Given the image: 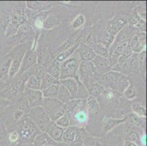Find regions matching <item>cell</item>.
<instances>
[{"label": "cell", "mask_w": 147, "mask_h": 146, "mask_svg": "<svg viewBox=\"0 0 147 146\" xmlns=\"http://www.w3.org/2000/svg\"><path fill=\"white\" fill-rule=\"evenodd\" d=\"M100 84L104 88H114L119 92H124L129 85V81L125 75L121 72L110 71L100 77Z\"/></svg>", "instance_id": "cell-1"}, {"label": "cell", "mask_w": 147, "mask_h": 146, "mask_svg": "<svg viewBox=\"0 0 147 146\" xmlns=\"http://www.w3.org/2000/svg\"><path fill=\"white\" fill-rule=\"evenodd\" d=\"M18 132L21 138L20 141L23 142L21 144H33L36 137L42 133L28 116H24L20 120Z\"/></svg>", "instance_id": "cell-2"}, {"label": "cell", "mask_w": 147, "mask_h": 146, "mask_svg": "<svg viewBox=\"0 0 147 146\" xmlns=\"http://www.w3.org/2000/svg\"><path fill=\"white\" fill-rule=\"evenodd\" d=\"M81 62L76 51L69 59L60 63L59 80L67 78H76L78 76L79 65Z\"/></svg>", "instance_id": "cell-3"}, {"label": "cell", "mask_w": 147, "mask_h": 146, "mask_svg": "<svg viewBox=\"0 0 147 146\" xmlns=\"http://www.w3.org/2000/svg\"><path fill=\"white\" fill-rule=\"evenodd\" d=\"M42 107L46 111L52 121H56L59 118L63 116L66 110L65 104L59 101L57 98L43 99Z\"/></svg>", "instance_id": "cell-4"}, {"label": "cell", "mask_w": 147, "mask_h": 146, "mask_svg": "<svg viewBox=\"0 0 147 146\" xmlns=\"http://www.w3.org/2000/svg\"><path fill=\"white\" fill-rule=\"evenodd\" d=\"M27 116L32 120L41 132H45V128L51 121L47 112L42 106L30 108L28 112Z\"/></svg>", "instance_id": "cell-5"}, {"label": "cell", "mask_w": 147, "mask_h": 146, "mask_svg": "<svg viewBox=\"0 0 147 146\" xmlns=\"http://www.w3.org/2000/svg\"><path fill=\"white\" fill-rule=\"evenodd\" d=\"M97 73L92 61H81L78 71V78L82 83L95 82L93 80Z\"/></svg>", "instance_id": "cell-6"}, {"label": "cell", "mask_w": 147, "mask_h": 146, "mask_svg": "<svg viewBox=\"0 0 147 146\" xmlns=\"http://www.w3.org/2000/svg\"><path fill=\"white\" fill-rule=\"evenodd\" d=\"M128 24V18L122 15H117L107 23L105 30L113 36L117 35L123 28Z\"/></svg>", "instance_id": "cell-7"}, {"label": "cell", "mask_w": 147, "mask_h": 146, "mask_svg": "<svg viewBox=\"0 0 147 146\" xmlns=\"http://www.w3.org/2000/svg\"><path fill=\"white\" fill-rule=\"evenodd\" d=\"M81 129L71 126L65 129L62 135V142L71 145L82 143L83 135H81V132H80Z\"/></svg>", "instance_id": "cell-8"}, {"label": "cell", "mask_w": 147, "mask_h": 146, "mask_svg": "<svg viewBox=\"0 0 147 146\" xmlns=\"http://www.w3.org/2000/svg\"><path fill=\"white\" fill-rule=\"evenodd\" d=\"M36 64H37V53H36L35 45H33L32 48H31L30 50H28L23 56L21 67H20L17 75L19 76L24 74L31 67L34 66Z\"/></svg>", "instance_id": "cell-9"}, {"label": "cell", "mask_w": 147, "mask_h": 146, "mask_svg": "<svg viewBox=\"0 0 147 146\" xmlns=\"http://www.w3.org/2000/svg\"><path fill=\"white\" fill-rule=\"evenodd\" d=\"M134 32H136V29L127 24L119 33H117V35L115 36L114 41H113V44L110 48H115L117 45L122 43L129 44L133 36L136 34H134Z\"/></svg>", "instance_id": "cell-10"}, {"label": "cell", "mask_w": 147, "mask_h": 146, "mask_svg": "<svg viewBox=\"0 0 147 146\" xmlns=\"http://www.w3.org/2000/svg\"><path fill=\"white\" fill-rule=\"evenodd\" d=\"M129 45L130 47L131 50H133V53H141L144 50H145L146 48V32L141 31L138 32L130 42H129Z\"/></svg>", "instance_id": "cell-11"}, {"label": "cell", "mask_w": 147, "mask_h": 146, "mask_svg": "<svg viewBox=\"0 0 147 146\" xmlns=\"http://www.w3.org/2000/svg\"><path fill=\"white\" fill-rule=\"evenodd\" d=\"M24 91L25 96H26L29 108L42 106L44 98L41 91L31 90L28 88H26Z\"/></svg>", "instance_id": "cell-12"}, {"label": "cell", "mask_w": 147, "mask_h": 146, "mask_svg": "<svg viewBox=\"0 0 147 146\" xmlns=\"http://www.w3.org/2000/svg\"><path fill=\"white\" fill-rule=\"evenodd\" d=\"M33 145L34 146H73V145L68 143H58L52 140L50 137L45 133H40L37 135L33 142Z\"/></svg>", "instance_id": "cell-13"}, {"label": "cell", "mask_w": 147, "mask_h": 146, "mask_svg": "<svg viewBox=\"0 0 147 146\" xmlns=\"http://www.w3.org/2000/svg\"><path fill=\"white\" fill-rule=\"evenodd\" d=\"M64 131H65V129L59 126L54 121L51 120L45 128L44 133L49 135L54 141L61 143L62 142V135H63Z\"/></svg>", "instance_id": "cell-14"}, {"label": "cell", "mask_w": 147, "mask_h": 146, "mask_svg": "<svg viewBox=\"0 0 147 146\" xmlns=\"http://www.w3.org/2000/svg\"><path fill=\"white\" fill-rule=\"evenodd\" d=\"M92 64L94 65V69L97 74L103 75L107 72L111 71V67L109 65L108 59L100 56H96L95 58L92 61Z\"/></svg>", "instance_id": "cell-15"}, {"label": "cell", "mask_w": 147, "mask_h": 146, "mask_svg": "<svg viewBox=\"0 0 147 146\" xmlns=\"http://www.w3.org/2000/svg\"><path fill=\"white\" fill-rule=\"evenodd\" d=\"M76 53L79 56L81 61H92L97 56L92 48H89L84 42H81L76 50Z\"/></svg>", "instance_id": "cell-16"}, {"label": "cell", "mask_w": 147, "mask_h": 146, "mask_svg": "<svg viewBox=\"0 0 147 146\" xmlns=\"http://www.w3.org/2000/svg\"><path fill=\"white\" fill-rule=\"evenodd\" d=\"M141 66L140 61H139L138 54L133 53L130 58L123 64L121 68V72L122 74H127L134 72L138 67Z\"/></svg>", "instance_id": "cell-17"}, {"label": "cell", "mask_w": 147, "mask_h": 146, "mask_svg": "<svg viewBox=\"0 0 147 146\" xmlns=\"http://www.w3.org/2000/svg\"><path fill=\"white\" fill-rule=\"evenodd\" d=\"M59 84L63 85L67 90L69 92L72 99H76L78 91V83L76 78H67L64 80H59Z\"/></svg>", "instance_id": "cell-18"}, {"label": "cell", "mask_w": 147, "mask_h": 146, "mask_svg": "<svg viewBox=\"0 0 147 146\" xmlns=\"http://www.w3.org/2000/svg\"><path fill=\"white\" fill-rule=\"evenodd\" d=\"M26 76H30L29 73L26 74H22L18 76L17 79L14 80L13 83L11 84V90L15 94H20L24 92L25 85H26V80H28L29 77Z\"/></svg>", "instance_id": "cell-19"}, {"label": "cell", "mask_w": 147, "mask_h": 146, "mask_svg": "<svg viewBox=\"0 0 147 146\" xmlns=\"http://www.w3.org/2000/svg\"><path fill=\"white\" fill-rule=\"evenodd\" d=\"M83 84L87 89L89 96H94L95 98L101 96L105 89V88L101 84L96 82H86Z\"/></svg>", "instance_id": "cell-20"}, {"label": "cell", "mask_w": 147, "mask_h": 146, "mask_svg": "<svg viewBox=\"0 0 147 146\" xmlns=\"http://www.w3.org/2000/svg\"><path fill=\"white\" fill-rule=\"evenodd\" d=\"M81 40H78L73 46H71L69 48L67 49V50H64V51L60 52L59 53H58V55H57L56 58L54 59V60H56L58 62L61 63L63 62L64 61L67 60V59H69L75 52L76 51V50L78 49V48L79 47L80 44L81 43Z\"/></svg>", "instance_id": "cell-21"}, {"label": "cell", "mask_w": 147, "mask_h": 146, "mask_svg": "<svg viewBox=\"0 0 147 146\" xmlns=\"http://www.w3.org/2000/svg\"><path fill=\"white\" fill-rule=\"evenodd\" d=\"M115 36L112 35V34H109L108 32L105 29L99 33L98 36L97 37V40L98 43H101L102 45H105L108 48H110L113 44V41H114Z\"/></svg>", "instance_id": "cell-22"}, {"label": "cell", "mask_w": 147, "mask_h": 146, "mask_svg": "<svg viewBox=\"0 0 147 146\" xmlns=\"http://www.w3.org/2000/svg\"><path fill=\"white\" fill-rule=\"evenodd\" d=\"M127 118L121 119H116V118H105L103 120V125H102V129H103V132L105 134L108 133L111 131L114 127L117 126L119 124H122L126 120Z\"/></svg>", "instance_id": "cell-23"}, {"label": "cell", "mask_w": 147, "mask_h": 146, "mask_svg": "<svg viewBox=\"0 0 147 146\" xmlns=\"http://www.w3.org/2000/svg\"><path fill=\"white\" fill-rule=\"evenodd\" d=\"M86 108L88 113L96 114L100 110V104L97 98L92 96H89L86 100Z\"/></svg>", "instance_id": "cell-24"}, {"label": "cell", "mask_w": 147, "mask_h": 146, "mask_svg": "<svg viewBox=\"0 0 147 146\" xmlns=\"http://www.w3.org/2000/svg\"><path fill=\"white\" fill-rule=\"evenodd\" d=\"M23 56H22V55L21 56H18L14 59L12 60L8 73V77L10 79H12L18 74L20 67H21V61H22Z\"/></svg>", "instance_id": "cell-25"}, {"label": "cell", "mask_w": 147, "mask_h": 146, "mask_svg": "<svg viewBox=\"0 0 147 146\" xmlns=\"http://www.w3.org/2000/svg\"><path fill=\"white\" fill-rule=\"evenodd\" d=\"M27 9L34 11H42V10H47L48 8L50 7V2H33V1H29L26 2V3Z\"/></svg>", "instance_id": "cell-26"}, {"label": "cell", "mask_w": 147, "mask_h": 146, "mask_svg": "<svg viewBox=\"0 0 147 146\" xmlns=\"http://www.w3.org/2000/svg\"><path fill=\"white\" fill-rule=\"evenodd\" d=\"M57 99L59 101L61 102V103L66 104L67 103L69 102L70 100H72V96L69 94V92L67 90L66 88L63 85H59L58 92H57Z\"/></svg>", "instance_id": "cell-27"}, {"label": "cell", "mask_w": 147, "mask_h": 146, "mask_svg": "<svg viewBox=\"0 0 147 146\" xmlns=\"http://www.w3.org/2000/svg\"><path fill=\"white\" fill-rule=\"evenodd\" d=\"M82 143L85 146H107L103 139L97 137H83Z\"/></svg>", "instance_id": "cell-28"}, {"label": "cell", "mask_w": 147, "mask_h": 146, "mask_svg": "<svg viewBox=\"0 0 147 146\" xmlns=\"http://www.w3.org/2000/svg\"><path fill=\"white\" fill-rule=\"evenodd\" d=\"M59 85V83L57 84H53V85H51V86L48 87V88H45L43 90H42V96L44 99H53L57 98V92H58Z\"/></svg>", "instance_id": "cell-29"}, {"label": "cell", "mask_w": 147, "mask_h": 146, "mask_svg": "<svg viewBox=\"0 0 147 146\" xmlns=\"http://www.w3.org/2000/svg\"><path fill=\"white\" fill-rule=\"evenodd\" d=\"M47 73L54 77L57 80H59L60 77V63L53 59L51 64L48 67Z\"/></svg>", "instance_id": "cell-30"}, {"label": "cell", "mask_w": 147, "mask_h": 146, "mask_svg": "<svg viewBox=\"0 0 147 146\" xmlns=\"http://www.w3.org/2000/svg\"><path fill=\"white\" fill-rule=\"evenodd\" d=\"M26 88L31 90H39L41 91V80L36 77L34 75H31L26 80Z\"/></svg>", "instance_id": "cell-31"}, {"label": "cell", "mask_w": 147, "mask_h": 146, "mask_svg": "<svg viewBox=\"0 0 147 146\" xmlns=\"http://www.w3.org/2000/svg\"><path fill=\"white\" fill-rule=\"evenodd\" d=\"M59 83V80L53 77L49 73H46L43 78L41 80V91L53 85V84H57Z\"/></svg>", "instance_id": "cell-32"}, {"label": "cell", "mask_w": 147, "mask_h": 146, "mask_svg": "<svg viewBox=\"0 0 147 146\" xmlns=\"http://www.w3.org/2000/svg\"><path fill=\"white\" fill-rule=\"evenodd\" d=\"M59 24L58 18L55 16H48L42 24V28L45 29H51Z\"/></svg>", "instance_id": "cell-33"}, {"label": "cell", "mask_w": 147, "mask_h": 146, "mask_svg": "<svg viewBox=\"0 0 147 146\" xmlns=\"http://www.w3.org/2000/svg\"><path fill=\"white\" fill-rule=\"evenodd\" d=\"M93 50H94V53L97 56H102V57H104L105 59H108V56H109V50H108V48L101 43H98L97 42L94 45Z\"/></svg>", "instance_id": "cell-34"}, {"label": "cell", "mask_w": 147, "mask_h": 146, "mask_svg": "<svg viewBox=\"0 0 147 146\" xmlns=\"http://www.w3.org/2000/svg\"><path fill=\"white\" fill-rule=\"evenodd\" d=\"M133 54V50H131L130 47H129V44H128L127 46L126 47V48L125 49V50L123 51V53L120 55V56L118 59V63L117 64L119 65L120 67H121L123 64H125L128 59L131 57V56Z\"/></svg>", "instance_id": "cell-35"}, {"label": "cell", "mask_w": 147, "mask_h": 146, "mask_svg": "<svg viewBox=\"0 0 147 146\" xmlns=\"http://www.w3.org/2000/svg\"><path fill=\"white\" fill-rule=\"evenodd\" d=\"M12 59H10L5 63L2 64L0 67V79L3 81H7L8 79V73L9 69H10V64H11Z\"/></svg>", "instance_id": "cell-36"}, {"label": "cell", "mask_w": 147, "mask_h": 146, "mask_svg": "<svg viewBox=\"0 0 147 146\" xmlns=\"http://www.w3.org/2000/svg\"><path fill=\"white\" fill-rule=\"evenodd\" d=\"M131 122L133 123L134 125H136V126L141 127V128H145L146 126V117H141V116H139L138 115L135 114V113H131L130 116Z\"/></svg>", "instance_id": "cell-37"}, {"label": "cell", "mask_w": 147, "mask_h": 146, "mask_svg": "<svg viewBox=\"0 0 147 146\" xmlns=\"http://www.w3.org/2000/svg\"><path fill=\"white\" fill-rule=\"evenodd\" d=\"M132 110L133 113L141 117H146V108L144 105L140 103H134L132 105Z\"/></svg>", "instance_id": "cell-38"}, {"label": "cell", "mask_w": 147, "mask_h": 146, "mask_svg": "<svg viewBox=\"0 0 147 146\" xmlns=\"http://www.w3.org/2000/svg\"><path fill=\"white\" fill-rule=\"evenodd\" d=\"M123 93H124V96H125V98L129 100H134L138 96L137 90L134 86L132 85V84H129Z\"/></svg>", "instance_id": "cell-39"}, {"label": "cell", "mask_w": 147, "mask_h": 146, "mask_svg": "<svg viewBox=\"0 0 147 146\" xmlns=\"http://www.w3.org/2000/svg\"><path fill=\"white\" fill-rule=\"evenodd\" d=\"M141 135H139L136 131L131 130L128 132V134L127 135V139L126 140L129 142H132V143H134L138 145L141 146Z\"/></svg>", "instance_id": "cell-40"}, {"label": "cell", "mask_w": 147, "mask_h": 146, "mask_svg": "<svg viewBox=\"0 0 147 146\" xmlns=\"http://www.w3.org/2000/svg\"><path fill=\"white\" fill-rule=\"evenodd\" d=\"M31 32H32V27H31V26H29V25L26 24L18 28V31H17V33L16 34H17V36H18L19 39H22L25 38L28 34H30Z\"/></svg>", "instance_id": "cell-41"}, {"label": "cell", "mask_w": 147, "mask_h": 146, "mask_svg": "<svg viewBox=\"0 0 147 146\" xmlns=\"http://www.w3.org/2000/svg\"><path fill=\"white\" fill-rule=\"evenodd\" d=\"M57 126L63 129H66L69 126V118L67 114L65 112V114L60 118H59L56 121H54Z\"/></svg>", "instance_id": "cell-42"}, {"label": "cell", "mask_w": 147, "mask_h": 146, "mask_svg": "<svg viewBox=\"0 0 147 146\" xmlns=\"http://www.w3.org/2000/svg\"><path fill=\"white\" fill-rule=\"evenodd\" d=\"M85 21H86L85 16L83 14H79L72 23V27H73V29H78V28L84 26V24H85Z\"/></svg>", "instance_id": "cell-43"}, {"label": "cell", "mask_w": 147, "mask_h": 146, "mask_svg": "<svg viewBox=\"0 0 147 146\" xmlns=\"http://www.w3.org/2000/svg\"><path fill=\"white\" fill-rule=\"evenodd\" d=\"M141 19H142V18H141V17L138 15L137 11H136V9H135V10H133L132 13L129 15V18H128V24L129 26H133L136 23L138 22Z\"/></svg>", "instance_id": "cell-44"}, {"label": "cell", "mask_w": 147, "mask_h": 146, "mask_svg": "<svg viewBox=\"0 0 147 146\" xmlns=\"http://www.w3.org/2000/svg\"><path fill=\"white\" fill-rule=\"evenodd\" d=\"M76 42H73L72 39H67L63 42H61V44L59 45L58 49H57V51H58L59 53L61 51H64V50H67V49L69 48L71 46H73Z\"/></svg>", "instance_id": "cell-45"}, {"label": "cell", "mask_w": 147, "mask_h": 146, "mask_svg": "<svg viewBox=\"0 0 147 146\" xmlns=\"http://www.w3.org/2000/svg\"><path fill=\"white\" fill-rule=\"evenodd\" d=\"M84 43L86 44L87 46H89V48H94V45L97 43V37L95 36V34H89L88 35V37H86V42H84Z\"/></svg>", "instance_id": "cell-46"}, {"label": "cell", "mask_w": 147, "mask_h": 146, "mask_svg": "<svg viewBox=\"0 0 147 146\" xmlns=\"http://www.w3.org/2000/svg\"><path fill=\"white\" fill-rule=\"evenodd\" d=\"M46 70H45V68L43 67L38 66V65H36L35 71H34V75L36 77L39 79V80H42L43 78V77L45 76V75L46 74Z\"/></svg>", "instance_id": "cell-47"}, {"label": "cell", "mask_w": 147, "mask_h": 146, "mask_svg": "<svg viewBox=\"0 0 147 146\" xmlns=\"http://www.w3.org/2000/svg\"><path fill=\"white\" fill-rule=\"evenodd\" d=\"M8 139L12 144H17V143H20V140H21L20 135L18 131H14V132H12L11 133H10Z\"/></svg>", "instance_id": "cell-48"}, {"label": "cell", "mask_w": 147, "mask_h": 146, "mask_svg": "<svg viewBox=\"0 0 147 146\" xmlns=\"http://www.w3.org/2000/svg\"><path fill=\"white\" fill-rule=\"evenodd\" d=\"M101 96L105 100H111V99H112L114 96V94H113V90H111L110 88H106V89L105 88Z\"/></svg>", "instance_id": "cell-49"}, {"label": "cell", "mask_w": 147, "mask_h": 146, "mask_svg": "<svg viewBox=\"0 0 147 146\" xmlns=\"http://www.w3.org/2000/svg\"><path fill=\"white\" fill-rule=\"evenodd\" d=\"M123 146H140V145H138L136 144V143H132V142L125 140V143H124V145H123Z\"/></svg>", "instance_id": "cell-50"}, {"label": "cell", "mask_w": 147, "mask_h": 146, "mask_svg": "<svg viewBox=\"0 0 147 146\" xmlns=\"http://www.w3.org/2000/svg\"><path fill=\"white\" fill-rule=\"evenodd\" d=\"M18 146H34L33 144H21Z\"/></svg>", "instance_id": "cell-51"}, {"label": "cell", "mask_w": 147, "mask_h": 146, "mask_svg": "<svg viewBox=\"0 0 147 146\" xmlns=\"http://www.w3.org/2000/svg\"><path fill=\"white\" fill-rule=\"evenodd\" d=\"M73 146H85L83 143H80V144H75L73 145Z\"/></svg>", "instance_id": "cell-52"}]
</instances>
